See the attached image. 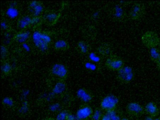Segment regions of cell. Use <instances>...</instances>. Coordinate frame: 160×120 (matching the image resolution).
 <instances>
[{
	"instance_id": "cell-1",
	"label": "cell",
	"mask_w": 160,
	"mask_h": 120,
	"mask_svg": "<svg viewBox=\"0 0 160 120\" xmlns=\"http://www.w3.org/2000/svg\"><path fill=\"white\" fill-rule=\"evenodd\" d=\"M32 39L36 47L42 52L48 50L52 41L50 35L43 31L38 30L32 34Z\"/></svg>"
},
{
	"instance_id": "cell-2",
	"label": "cell",
	"mask_w": 160,
	"mask_h": 120,
	"mask_svg": "<svg viewBox=\"0 0 160 120\" xmlns=\"http://www.w3.org/2000/svg\"><path fill=\"white\" fill-rule=\"evenodd\" d=\"M119 99L116 96L109 95L105 96L100 102V108L105 112L116 110L118 106Z\"/></svg>"
},
{
	"instance_id": "cell-3",
	"label": "cell",
	"mask_w": 160,
	"mask_h": 120,
	"mask_svg": "<svg viewBox=\"0 0 160 120\" xmlns=\"http://www.w3.org/2000/svg\"><path fill=\"white\" fill-rule=\"evenodd\" d=\"M135 72L132 68L129 66H124L121 69L117 72V78L122 84L130 83L134 79Z\"/></svg>"
},
{
	"instance_id": "cell-4",
	"label": "cell",
	"mask_w": 160,
	"mask_h": 120,
	"mask_svg": "<svg viewBox=\"0 0 160 120\" xmlns=\"http://www.w3.org/2000/svg\"><path fill=\"white\" fill-rule=\"evenodd\" d=\"M141 40L145 46L150 49L156 47L160 44L159 36L153 31H148L145 32L141 37Z\"/></svg>"
},
{
	"instance_id": "cell-5",
	"label": "cell",
	"mask_w": 160,
	"mask_h": 120,
	"mask_svg": "<svg viewBox=\"0 0 160 120\" xmlns=\"http://www.w3.org/2000/svg\"><path fill=\"white\" fill-rule=\"evenodd\" d=\"M106 67L112 71L118 72L124 67L123 59L117 55H110L105 63Z\"/></svg>"
},
{
	"instance_id": "cell-6",
	"label": "cell",
	"mask_w": 160,
	"mask_h": 120,
	"mask_svg": "<svg viewBox=\"0 0 160 120\" xmlns=\"http://www.w3.org/2000/svg\"><path fill=\"white\" fill-rule=\"evenodd\" d=\"M93 111L92 108L88 104H83L77 111L76 119V120H91Z\"/></svg>"
},
{
	"instance_id": "cell-7",
	"label": "cell",
	"mask_w": 160,
	"mask_h": 120,
	"mask_svg": "<svg viewBox=\"0 0 160 120\" xmlns=\"http://www.w3.org/2000/svg\"><path fill=\"white\" fill-rule=\"evenodd\" d=\"M126 113L132 117H138L145 113V108L139 103L136 102H130L126 107Z\"/></svg>"
},
{
	"instance_id": "cell-8",
	"label": "cell",
	"mask_w": 160,
	"mask_h": 120,
	"mask_svg": "<svg viewBox=\"0 0 160 120\" xmlns=\"http://www.w3.org/2000/svg\"><path fill=\"white\" fill-rule=\"evenodd\" d=\"M145 12L146 9L144 4L141 3H135L129 12V17L132 20H140L144 16Z\"/></svg>"
},
{
	"instance_id": "cell-9",
	"label": "cell",
	"mask_w": 160,
	"mask_h": 120,
	"mask_svg": "<svg viewBox=\"0 0 160 120\" xmlns=\"http://www.w3.org/2000/svg\"><path fill=\"white\" fill-rule=\"evenodd\" d=\"M51 72L54 76L62 81L66 80L69 75V71L67 67L61 63H57L53 65Z\"/></svg>"
},
{
	"instance_id": "cell-10",
	"label": "cell",
	"mask_w": 160,
	"mask_h": 120,
	"mask_svg": "<svg viewBox=\"0 0 160 120\" xmlns=\"http://www.w3.org/2000/svg\"><path fill=\"white\" fill-rule=\"evenodd\" d=\"M76 94L77 97L85 104H88L91 103L94 98L92 93L86 88H79L77 91Z\"/></svg>"
},
{
	"instance_id": "cell-11",
	"label": "cell",
	"mask_w": 160,
	"mask_h": 120,
	"mask_svg": "<svg viewBox=\"0 0 160 120\" xmlns=\"http://www.w3.org/2000/svg\"><path fill=\"white\" fill-rule=\"evenodd\" d=\"M112 18L116 22H122L126 17V12L121 6L116 5L112 9Z\"/></svg>"
},
{
	"instance_id": "cell-12",
	"label": "cell",
	"mask_w": 160,
	"mask_h": 120,
	"mask_svg": "<svg viewBox=\"0 0 160 120\" xmlns=\"http://www.w3.org/2000/svg\"><path fill=\"white\" fill-rule=\"evenodd\" d=\"M29 5L33 16H40L43 12L44 6L41 2L37 1H32L30 2Z\"/></svg>"
},
{
	"instance_id": "cell-13",
	"label": "cell",
	"mask_w": 160,
	"mask_h": 120,
	"mask_svg": "<svg viewBox=\"0 0 160 120\" xmlns=\"http://www.w3.org/2000/svg\"><path fill=\"white\" fill-rule=\"evenodd\" d=\"M145 113L150 117H156L160 113V109L156 103L153 102H149L147 103L145 107Z\"/></svg>"
},
{
	"instance_id": "cell-14",
	"label": "cell",
	"mask_w": 160,
	"mask_h": 120,
	"mask_svg": "<svg viewBox=\"0 0 160 120\" xmlns=\"http://www.w3.org/2000/svg\"><path fill=\"white\" fill-rule=\"evenodd\" d=\"M66 89V85L65 81L59 80L56 83L52 90V95L53 96L59 95L65 92Z\"/></svg>"
},
{
	"instance_id": "cell-15",
	"label": "cell",
	"mask_w": 160,
	"mask_h": 120,
	"mask_svg": "<svg viewBox=\"0 0 160 120\" xmlns=\"http://www.w3.org/2000/svg\"><path fill=\"white\" fill-rule=\"evenodd\" d=\"M59 14L56 12H48L45 15L44 20L46 23L49 25H54L56 24L59 18Z\"/></svg>"
},
{
	"instance_id": "cell-16",
	"label": "cell",
	"mask_w": 160,
	"mask_h": 120,
	"mask_svg": "<svg viewBox=\"0 0 160 120\" xmlns=\"http://www.w3.org/2000/svg\"><path fill=\"white\" fill-rule=\"evenodd\" d=\"M30 37V33L28 31H21L16 34L14 39L16 41L25 43Z\"/></svg>"
},
{
	"instance_id": "cell-17",
	"label": "cell",
	"mask_w": 160,
	"mask_h": 120,
	"mask_svg": "<svg viewBox=\"0 0 160 120\" xmlns=\"http://www.w3.org/2000/svg\"><path fill=\"white\" fill-rule=\"evenodd\" d=\"M32 17L26 16L20 18L18 21V25L21 29H25L31 26Z\"/></svg>"
},
{
	"instance_id": "cell-18",
	"label": "cell",
	"mask_w": 160,
	"mask_h": 120,
	"mask_svg": "<svg viewBox=\"0 0 160 120\" xmlns=\"http://www.w3.org/2000/svg\"><path fill=\"white\" fill-rule=\"evenodd\" d=\"M69 44L64 40L61 39L57 41L54 44V49L56 51H65L69 48Z\"/></svg>"
},
{
	"instance_id": "cell-19",
	"label": "cell",
	"mask_w": 160,
	"mask_h": 120,
	"mask_svg": "<svg viewBox=\"0 0 160 120\" xmlns=\"http://www.w3.org/2000/svg\"><path fill=\"white\" fill-rule=\"evenodd\" d=\"M2 104L5 108L12 109L15 107L16 102L12 98L7 96L2 99Z\"/></svg>"
},
{
	"instance_id": "cell-20",
	"label": "cell",
	"mask_w": 160,
	"mask_h": 120,
	"mask_svg": "<svg viewBox=\"0 0 160 120\" xmlns=\"http://www.w3.org/2000/svg\"><path fill=\"white\" fill-rule=\"evenodd\" d=\"M150 57L153 62L157 63L160 59V50L156 47L150 49Z\"/></svg>"
},
{
	"instance_id": "cell-21",
	"label": "cell",
	"mask_w": 160,
	"mask_h": 120,
	"mask_svg": "<svg viewBox=\"0 0 160 120\" xmlns=\"http://www.w3.org/2000/svg\"><path fill=\"white\" fill-rule=\"evenodd\" d=\"M30 111V107L28 102L25 101L22 104V106L20 107L18 110V115L20 117H24L27 116L28 114Z\"/></svg>"
},
{
	"instance_id": "cell-22",
	"label": "cell",
	"mask_w": 160,
	"mask_h": 120,
	"mask_svg": "<svg viewBox=\"0 0 160 120\" xmlns=\"http://www.w3.org/2000/svg\"><path fill=\"white\" fill-rule=\"evenodd\" d=\"M48 110H49V112L51 113L57 114V115L61 111L63 110V109L60 103H53L49 106Z\"/></svg>"
},
{
	"instance_id": "cell-23",
	"label": "cell",
	"mask_w": 160,
	"mask_h": 120,
	"mask_svg": "<svg viewBox=\"0 0 160 120\" xmlns=\"http://www.w3.org/2000/svg\"><path fill=\"white\" fill-rule=\"evenodd\" d=\"M103 115L104 113L101 108H96L93 111L91 120H102Z\"/></svg>"
},
{
	"instance_id": "cell-24",
	"label": "cell",
	"mask_w": 160,
	"mask_h": 120,
	"mask_svg": "<svg viewBox=\"0 0 160 120\" xmlns=\"http://www.w3.org/2000/svg\"><path fill=\"white\" fill-rule=\"evenodd\" d=\"M1 70L3 75L8 76L12 72V66L9 63H4L2 66Z\"/></svg>"
},
{
	"instance_id": "cell-25",
	"label": "cell",
	"mask_w": 160,
	"mask_h": 120,
	"mask_svg": "<svg viewBox=\"0 0 160 120\" xmlns=\"http://www.w3.org/2000/svg\"><path fill=\"white\" fill-rule=\"evenodd\" d=\"M106 114L111 119V120H121L122 118L119 114L118 113L116 110L105 112Z\"/></svg>"
},
{
	"instance_id": "cell-26",
	"label": "cell",
	"mask_w": 160,
	"mask_h": 120,
	"mask_svg": "<svg viewBox=\"0 0 160 120\" xmlns=\"http://www.w3.org/2000/svg\"><path fill=\"white\" fill-rule=\"evenodd\" d=\"M78 47L80 51V53H86L88 51V46L85 42H78Z\"/></svg>"
},
{
	"instance_id": "cell-27",
	"label": "cell",
	"mask_w": 160,
	"mask_h": 120,
	"mask_svg": "<svg viewBox=\"0 0 160 120\" xmlns=\"http://www.w3.org/2000/svg\"><path fill=\"white\" fill-rule=\"evenodd\" d=\"M18 14V12L17 9L13 6H11L7 10V15L11 18L16 17Z\"/></svg>"
},
{
	"instance_id": "cell-28",
	"label": "cell",
	"mask_w": 160,
	"mask_h": 120,
	"mask_svg": "<svg viewBox=\"0 0 160 120\" xmlns=\"http://www.w3.org/2000/svg\"><path fill=\"white\" fill-rule=\"evenodd\" d=\"M70 110L68 109H63L58 113L56 117V120H66L67 114Z\"/></svg>"
},
{
	"instance_id": "cell-29",
	"label": "cell",
	"mask_w": 160,
	"mask_h": 120,
	"mask_svg": "<svg viewBox=\"0 0 160 120\" xmlns=\"http://www.w3.org/2000/svg\"><path fill=\"white\" fill-rule=\"evenodd\" d=\"M42 19H41V17L40 16H33L32 19L31 26H37L39 25L41 22H42Z\"/></svg>"
},
{
	"instance_id": "cell-30",
	"label": "cell",
	"mask_w": 160,
	"mask_h": 120,
	"mask_svg": "<svg viewBox=\"0 0 160 120\" xmlns=\"http://www.w3.org/2000/svg\"><path fill=\"white\" fill-rule=\"evenodd\" d=\"M8 50L6 46L2 45L1 46V55L2 58H5L8 54Z\"/></svg>"
},
{
	"instance_id": "cell-31",
	"label": "cell",
	"mask_w": 160,
	"mask_h": 120,
	"mask_svg": "<svg viewBox=\"0 0 160 120\" xmlns=\"http://www.w3.org/2000/svg\"><path fill=\"white\" fill-rule=\"evenodd\" d=\"M89 58L92 61H93V62H98L100 60V58L98 57V56H96L94 53H91L89 55Z\"/></svg>"
},
{
	"instance_id": "cell-32",
	"label": "cell",
	"mask_w": 160,
	"mask_h": 120,
	"mask_svg": "<svg viewBox=\"0 0 160 120\" xmlns=\"http://www.w3.org/2000/svg\"><path fill=\"white\" fill-rule=\"evenodd\" d=\"M86 68L90 70H94L96 69V66L94 64L90 62H87L85 65Z\"/></svg>"
},
{
	"instance_id": "cell-33",
	"label": "cell",
	"mask_w": 160,
	"mask_h": 120,
	"mask_svg": "<svg viewBox=\"0 0 160 120\" xmlns=\"http://www.w3.org/2000/svg\"><path fill=\"white\" fill-rule=\"evenodd\" d=\"M66 120H76V116L71 111H70L67 114Z\"/></svg>"
},
{
	"instance_id": "cell-34",
	"label": "cell",
	"mask_w": 160,
	"mask_h": 120,
	"mask_svg": "<svg viewBox=\"0 0 160 120\" xmlns=\"http://www.w3.org/2000/svg\"><path fill=\"white\" fill-rule=\"evenodd\" d=\"M102 120H111V119L105 113L104 114L102 118Z\"/></svg>"
},
{
	"instance_id": "cell-35",
	"label": "cell",
	"mask_w": 160,
	"mask_h": 120,
	"mask_svg": "<svg viewBox=\"0 0 160 120\" xmlns=\"http://www.w3.org/2000/svg\"><path fill=\"white\" fill-rule=\"evenodd\" d=\"M1 26L2 28H3L4 29H6L7 28V25H6V23L4 22H2V23Z\"/></svg>"
},
{
	"instance_id": "cell-36",
	"label": "cell",
	"mask_w": 160,
	"mask_h": 120,
	"mask_svg": "<svg viewBox=\"0 0 160 120\" xmlns=\"http://www.w3.org/2000/svg\"><path fill=\"white\" fill-rule=\"evenodd\" d=\"M42 120H56V118L52 117H47L44 118Z\"/></svg>"
},
{
	"instance_id": "cell-37",
	"label": "cell",
	"mask_w": 160,
	"mask_h": 120,
	"mask_svg": "<svg viewBox=\"0 0 160 120\" xmlns=\"http://www.w3.org/2000/svg\"><path fill=\"white\" fill-rule=\"evenodd\" d=\"M23 46H24V48L26 49V50H28V51H29V47L28 45L27 44L23 43Z\"/></svg>"
},
{
	"instance_id": "cell-38",
	"label": "cell",
	"mask_w": 160,
	"mask_h": 120,
	"mask_svg": "<svg viewBox=\"0 0 160 120\" xmlns=\"http://www.w3.org/2000/svg\"><path fill=\"white\" fill-rule=\"evenodd\" d=\"M156 64H157V67L160 70V59L156 63Z\"/></svg>"
},
{
	"instance_id": "cell-39",
	"label": "cell",
	"mask_w": 160,
	"mask_h": 120,
	"mask_svg": "<svg viewBox=\"0 0 160 120\" xmlns=\"http://www.w3.org/2000/svg\"><path fill=\"white\" fill-rule=\"evenodd\" d=\"M121 120H130V119L128 118H126V117H123V118H122Z\"/></svg>"
},
{
	"instance_id": "cell-40",
	"label": "cell",
	"mask_w": 160,
	"mask_h": 120,
	"mask_svg": "<svg viewBox=\"0 0 160 120\" xmlns=\"http://www.w3.org/2000/svg\"><path fill=\"white\" fill-rule=\"evenodd\" d=\"M153 120H160V117H158V118H156Z\"/></svg>"
}]
</instances>
